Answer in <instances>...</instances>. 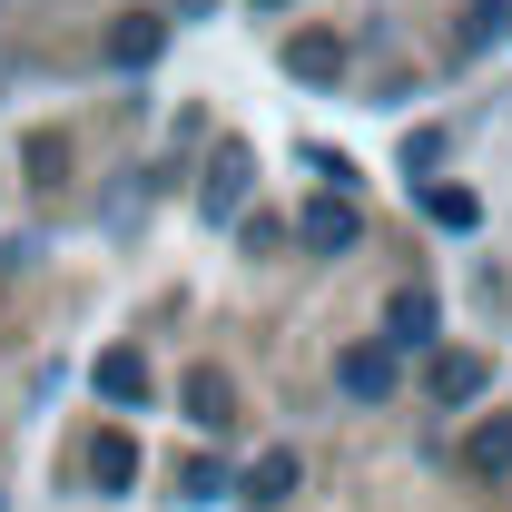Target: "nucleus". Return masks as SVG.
<instances>
[{"instance_id": "nucleus-1", "label": "nucleus", "mask_w": 512, "mask_h": 512, "mask_svg": "<svg viewBox=\"0 0 512 512\" xmlns=\"http://www.w3.org/2000/svg\"><path fill=\"white\" fill-rule=\"evenodd\" d=\"M296 237H306L316 256H345L355 237H365V217H355V197H306V207H296Z\"/></svg>"}, {"instance_id": "nucleus-2", "label": "nucleus", "mask_w": 512, "mask_h": 512, "mask_svg": "<svg viewBox=\"0 0 512 512\" xmlns=\"http://www.w3.org/2000/svg\"><path fill=\"white\" fill-rule=\"evenodd\" d=\"M296 483H306V473H296V453L276 444V453H256L247 473H237V503H247V512H276V503H296Z\"/></svg>"}, {"instance_id": "nucleus-3", "label": "nucleus", "mask_w": 512, "mask_h": 512, "mask_svg": "<svg viewBox=\"0 0 512 512\" xmlns=\"http://www.w3.org/2000/svg\"><path fill=\"white\" fill-rule=\"evenodd\" d=\"M286 69H296L306 89H335V79L355 69V50H345L335 30H296V40H286Z\"/></svg>"}, {"instance_id": "nucleus-4", "label": "nucleus", "mask_w": 512, "mask_h": 512, "mask_svg": "<svg viewBox=\"0 0 512 512\" xmlns=\"http://www.w3.org/2000/svg\"><path fill=\"white\" fill-rule=\"evenodd\" d=\"M335 384H345L355 404H384V394H394V345H345V355H335Z\"/></svg>"}, {"instance_id": "nucleus-5", "label": "nucleus", "mask_w": 512, "mask_h": 512, "mask_svg": "<svg viewBox=\"0 0 512 512\" xmlns=\"http://www.w3.org/2000/svg\"><path fill=\"white\" fill-rule=\"evenodd\" d=\"M384 345H394V355L434 345V296H424V286H394V296H384Z\"/></svg>"}, {"instance_id": "nucleus-6", "label": "nucleus", "mask_w": 512, "mask_h": 512, "mask_svg": "<svg viewBox=\"0 0 512 512\" xmlns=\"http://www.w3.org/2000/svg\"><path fill=\"white\" fill-rule=\"evenodd\" d=\"M463 473H473V483H503L512 473V414H483V424L463 434Z\"/></svg>"}, {"instance_id": "nucleus-7", "label": "nucleus", "mask_w": 512, "mask_h": 512, "mask_svg": "<svg viewBox=\"0 0 512 512\" xmlns=\"http://www.w3.org/2000/svg\"><path fill=\"white\" fill-rule=\"evenodd\" d=\"M188 424L197 434H227V424H237V394H227L217 365H188Z\"/></svg>"}, {"instance_id": "nucleus-8", "label": "nucleus", "mask_w": 512, "mask_h": 512, "mask_svg": "<svg viewBox=\"0 0 512 512\" xmlns=\"http://www.w3.org/2000/svg\"><path fill=\"white\" fill-rule=\"evenodd\" d=\"M89 483H99V493H128V483H138V434H119V424L89 434Z\"/></svg>"}, {"instance_id": "nucleus-9", "label": "nucleus", "mask_w": 512, "mask_h": 512, "mask_svg": "<svg viewBox=\"0 0 512 512\" xmlns=\"http://www.w3.org/2000/svg\"><path fill=\"white\" fill-rule=\"evenodd\" d=\"M158 40H168V20H158V10H128L119 30H109V69H148Z\"/></svg>"}, {"instance_id": "nucleus-10", "label": "nucleus", "mask_w": 512, "mask_h": 512, "mask_svg": "<svg viewBox=\"0 0 512 512\" xmlns=\"http://www.w3.org/2000/svg\"><path fill=\"white\" fill-rule=\"evenodd\" d=\"M424 384H434V404H473V394L493 384V365H483V355H434Z\"/></svg>"}, {"instance_id": "nucleus-11", "label": "nucleus", "mask_w": 512, "mask_h": 512, "mask_svg": "<svg viewBox=\"0 0 512 512\" xmlns=\"http://www.w3.org/2000/svg\"><path fill=\"white\" fill-rule=\"evenodd\" d=\"M99 394H109V404H148V355H138V345H109V355H99Z\"/></svg>"}, {"instance_id": "nucleus-12", "label": "nucleus", "mask_w": 512, "mask_h": 512, "mask_svg": "<svg viewBox=\"0 0 512 512\" xmlns=\"http://www.w3.org/2000/svg\"><path fill=\"white\" fill-rule=\"evenodd\" d=\"M197 207H207V217H237V207H247V158H237V148H227V158L207 168V188H197Z\"/></svg>"}, {"instance_id": "nucleus-13", "label": "nucleus", "mask_w": 512, "mask_h": 512, "mask_svg": "<svg viewBox=\"0 0 512 512\" xmlns=\"http://www.w3.org/2000/svg\"><path fill=\"white\" fill-rule=\"evenodd\" d=\"M503 30H512V0H473V20H463V40H453V50L473 60V50H493Z\"/></svg>"}, {"instance_id": "nucleus-14", "label": "nucleus", "mask_w": 512, "mask_h": 512, "mask_svg": "<svg viewBox=\"0 0 512 512\" xmlns=\"http://www.w3.org/2000/svg\"><path fill=\"white\" fill-rule=\"evenodd\" d=\"M424 217H434V227H453V237H463V227H473L483 207H473V188H434V178H424Z\"/></svg>"}, {"instance_id": "nucleus-15", "label": "nucleus", "mask_w": 512, "mask_h": 512, "mask_svg": "<svg viewBox=\"0 0 512 512\" xmlns=\"http://www.w3.org/2000/svg\"><path fill=\"white\" fill-rule=\"evenodd\" d=\"M306 168H316V178H325V197H355V168H345L335 148H306Z\"/></svg>"}, {"instance_id": "nucleus-16", "label": "nucleus", "mask_w": 512, "mask_h": 512, "mask_svg": "<svg viewBox=\"0 0 512 512\" xmlns=\"http://www.w3.org/2000/svg\"><path fill=\"white\" fill-rule=\"evenodd\" d=\"M178 483H188V503H217V493H227V473H217V463H188Z\"/></svg>"}, {"instance_id": "nucleus-17", "label": "nucleus", "mask_w": 512, "mask_h": 512, "mask_svg": "<svg viewBox=\"0 0 512 512\" xmlns=\"http://www.w3.org/2000/svg\"><path fill=\"white\" fill-rule=\"evenodd\" d=\"M207 10H217V0H178V20H207Z\"/></svg>"}, {"instance_id": "nucleus-18", "label": "nucleus", "mask_w": 512, "mask_h": 512, "mask_svg": "<svg viewBox=\"0 0 512 512\" xmlns=\"http://www.w3.org/2000/svg\"><path fill=\"white\" fill-rule=\"evenodd\" d=\"M256 10H286V0H256Z\"/></svg>"}]
</instances>
